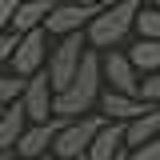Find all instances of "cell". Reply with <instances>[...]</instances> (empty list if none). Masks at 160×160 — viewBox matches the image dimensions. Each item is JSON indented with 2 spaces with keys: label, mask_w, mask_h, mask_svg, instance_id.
<instances>
[{
  "label": "cell",
  "mask_w": 160,
  "mask_h": 160,
  "mask_svg": "<svg viewBox=\"0 0 160 160\" xmlns=\"http://www.w3.org/2000/svg\"><path fill=\"white\" fill-rule=\"evenodd\" d=\"M100 84H104V80H100V56H96V52H84L76 76L52 96V116L76 120L80 112H88V108L96 104V96H100Z\"/></svg>",
  "instance_id": "cell-1"
},
{
  "label": "cell",
  "mask_w": 160,
  "mask_h": 160,
  "mask_svg": "<svg viewBox=\"0 0 160 160\" xmlns=\"http://www.w3.org/2000/svg\"><path fill=\"white\" fill-rule=\"evenodd\" d=\"M144 0H120V4H108V8H100L96 16L84 24V40L92 44V48H112L124 40V32L136 24V12Z\"/></svg>",
  "instance_id": "cell-2"
},
{
  "label": "cell",
  "mask_w": 160,
  "mask_h": 160,
  "mask_svg": "<svg viewBox=\"0 0 160 160\" xmlns=\"http://www.w3.org/2000/svg\"><path fill=\"white\" fill-rule=\"evenodd\" d=\"M100 124H104V116H76V120H64L60 132H56V140H52V156H56V160H80L84 152H88L92 136L100 132Z\"/></svg>",
  "instance_id": "cell-3"
},
{
  "label": "cell",
  "mask_w": 160,
  "mask_h": 160,
  "mask_svg": "<svg viewBox=\"0 0 160 160\" xmlns=\"http://www.w3.org/2000/svg\"><path fill=\"white\" fill-rule=\"evenodd\" d=\"M84 52H88V48H84V32H68V36H60V44L52 48V56H48V84H52V92H60L68 80L76 76Z\"/></svg>",
  "instance_id": "cell-4"
},
{
  "label": "cell",
  "mask_w": 160,
  "mask_h": 160,
  "mask_svg": "<svg viewBox=\"0 0 160 160\" xmlns=\"http://www.w3.org/2000/svg\"><path fill=\"white\" fill-rule=\"evenodd\" d=\"M44 56H48V32L44 28H32V32H24V36H16V48H12V76L28 80L32 72H40L44 68Z\"/></svg>",
  "instance_id": "cell-5"
},
{
  "label": "cell",
  "mask_w": 160,
  "mask_h": 160,
  "mask_svg": "<svg viewBox=\"0 0 160 160\" xmlns=\"http://www.w3.org/2000/svg\"><path fill=\"white\" fill-rule=\"evenodd\" d=\"M100 12V4L92 0H80V4H52V12L44 16V32H52V36H68V32H84V24Z\"/></svg>",
  "instance_id": "cell-6"
},
{
  "label": "cell",
  "mask_w": 160,
  "mask_h": 160,
  "mask_svg": "<svg viewBox=\"0 0 160 160\" xmlns=\"http://www.w3.org/2000/svg\"><path fill=\"white\" fill-rule=\"evenodd\" d=\"M60 124H64L60 116L44 120V124H24L20 140L12 144V156H24V160H48L52 140H56V132H60Z\"/></svg>",
  "instance_id": "cell-7"
},
{
  "label": "cell",
  "mask_w": 160,
  "mask_h": 160,
  "mask_svg": "<svg viewBox=\"0 0 160 160\" xmlns=\"http://www.w3.org/2000/svg\"><path fill=\"white\" fill-rule=\"evenodd\" d=\"M52 84H48V72H32V76L24 80V92H20V108H24V116L32 120V124H44V120H52Z\"/></svg>",
  "instance_id": "cell-8"
},
{
  "label": "cell",
  "mask_w": 160,
  "mask_h": 160,
  "mask_svg": "<svg viewBox=\"0 0 160 160\" xmlns=\"http://www.w3.org/2000/svg\"><path fill=\"white\" fill-rule=\"evenodd\" d=\"M100 80H108V88L124 92V96H136V88H140V76L132 68V60L124 52H112V48L100 56Z\"/></svg>",
  "instance_id": "cell-9"
},
{
  "label": "cell",
  "mask_w": 160,
  "mask_h": 160,
  "mask_svg": "<svg viewBox=\"0 0 160 160\" xmlns=\"http://www.w3.org/2000/svg\"><path fill=\"white\" fill-rule=\"evenodd\" d=\"M96 100H100L104 120H124V124H128V120H136V116H144V112L152 108V104H144L140 96H124V92H112V88H108V92H100Z\"/></svg>",
  "instance_id": "cell-10"
},
{
  "label": "cell",
  "mask_w": 160,
  "mask_h": 160,
  "mask_svg": "<svg viewBox=\"0 0 160 160\" xmlns=\"http://www.w3.org/2000/svg\"><path fill=\"white\" fill-rule=\"evenodd\" d=\"M120 148H124V120H104L100 132L92 136V144H88L84 160H112Z\"/></svg>",
  "instance_id": "cell-11"
},
{
  "label": "cell",
  "mask_w": 160,
  "mask_h": 160,
  "mask_svg": "<svg viewBox=\"0 0 160 160\" xmlns=\"http://www.w3.org/2000/svg\"><path fill=\"white\" fill-rule=\"evenodd\" d=\"M156 136H160V104H152L144 116L124 124V144L128 148H140V144H148V140H156Z\"/></svg>",
  "instance_id": "cell-12"
},
{
  "label": "cell",
  "mask_w": 160,
  "mask_h": 160,
  "mask_svg": "<svg viewBox=\"0 0 160 160\" xmlns=\"http://www.w3.org/2000/svg\"><path fill=\"white\" fill-rule=\"evenodd\" d=\"M52 12V0H20L16 12H12V32L16 36H24V32H32V28H40L44 24V16Z\"/></svg>",
  "instance_id": "cell-13"
},
{
  "label": "cell",
  "mask_w": 160,
  "mask_h": 160,
  "mask_svg": "<svg viewBox=\"0 0 160 160\" xmlns=\"http://www.w3.org/2000/svg\"><path fill=\"white\" fill-rule=\"evenodd\" d=\"M24 124H28V116H24L20 100H12L8 108H0V152H12V144L20 140Z\"/></svg>",
  "instance_id": "cell-14"
},
{
  "label": "cell",
  "mask_w": 160,
  "mask_h": 160,
  "mask_svg": "<svg viewBox=\"0 0 160 160\" xmlns=\"http://www.w3.org/2000/svg\"><path fill=\"white\" fill-rule=\"evenodd\" d=\"M124 56L132 60V68L136 72H160V40H140V44H132V52H124Z\"/></svg>",
  "instance_id": "cell-15"
},
{
  "label": "cell",
  "mask_w": 160,
  "mask_h": 160,
  "mask_svg": "<svg viewBox=\"0 0 160 160\" xmlns=\"http://www.w3.org/2000/svg\"><path fill=\"white\" fill-rule=\"evenodd\" d=\"M136 28H140V40H160V8H140Z\"/></svg>",
  "instance_id": "cell-16"
},
{
  "label": "cell",
  "mask_w": 160,
  "mask_h": 160,
  "mask_svg": "<svg viewBox=\"0 0 160 160\" xmlns=\"http://www.w3.org/2000/svg\"><path fill=\"white\" fill-rule=\"evenodd\" d=\"M20 92H24L20 76H0V108H8L12 100H20Z\"/></svg>",
  "instance_id": "cell-17"
},
{
  "label": "cell",
  "mask_w": 160,
  "mask_h": 160,
  "mask_svg": "<svg viewBox=\"0 0 160 160\" xmlns=\"http://www.w3.org/2000/svg\"><path fill=\"white\" fill-rule=\"evenodd\" d=\"M136 96L144 100V104H160V72H148V76L140 80Z\"/></svg>",
  "instance_id": "cell-18"
},
{
  "label": "cell",
  "mask_w": 160,
  "mask_h": 160,
  "mask_svg": "<svg viewBox=\"0 0 160 160\" xmlns=\"http://www.w3.org/2000/svg\"><path fill=\"white\" fill-rule=\"evenodd\" d=\"M128 160H160V136L148 140V144H140V148H132V152H128Z\"/></svg>",
  "instance_id": "cell-19"
},
{
  "label": "cell",
  "mask_w": 160,
  "mask_h": 160,
  "mask_svg": "<svg viewBox=\"0 0 160 160\" xmlns=\"http://www.w3.org/2000/svg\"><path fill=\"white\" fill-rule=\"evenodd\" d=\"M16 4H20V0H0V32L8 28V20H12V12H16Z\"/></svg>",
  "instance_id": "cell-20"
},
{
  "label": "cell",
  "mask_w": 160,
  "mask_h": 160,
  "mask_svg": "<svg viewBox=\"0 0 160 160\" xmlns=\"http://www.w3.org/2000/svg\"><path fill=\"white\" fill-rule=\"evenodd\" d=\"M12 48H16V32H0V60L12 56Z\"/></svg>",
  "instance_id": "cell-21"
},
{
  "label": "cell",
  "mask_w": 160,
  "mask_h": 160,
  "mask_svg": "<svg viewBox=\"0 0 160 160\" xmlns=\"http://www.w3.org/2000/svg\"><path fill=\"white\" fill-rule=\"evenodd\" d=\"M92 4H100V8H108V4H120V0H92Z\"/></svg>",
  "instance_id": "cell-22"
},
{
  "label": "cell",
  "mask_w": 160,
  "mask_h": 160,
  "mask_svg": "<svg viewBox=\"0 0 160 160\" xmlns=\"http://www.w3.org/2000/svg\"><path fill=\"white\" fill-rule=\"evenodd\" d=\"M112 160H128V152H124V148H120V152H116V156H112Z\"/></svg>",
  "instance_id": "cell-23"
},
{
  "label": "cell",
  "mask_w": 160,
  "mask_h": 160,
  "mask_svg": "<svg viewBox=\"0 0 160 160\" xmlns=\"http://www.w3.org/2000/svg\"><path fill=\"white\" fill-rule=\"evenodd\" d=\"M8 156H12V152H0V160H8Z\"/></svg>",
  "instance_id": "cell-24"
},
{
  "label": "cell",
  "mask_w": 160,
  "mask_h": 160,
  "mask_svg": "<svg viewBox=\"0 0 160 160\" xmlns=\"http://www.w3.org/2000/svg\"><path fill=\"white\" fill-rule=\"evenodd\" d=\"M148 4H152V8H160V0H148Z\"/></svg>",
  "instance_id": "cell-25"
},
{
  "label": "cell",
  "mask_w": 160,
  "mask_h": 160,
  "mask_svg": "<svg viewBox=\"0 0 160 160\" xmlns=\"http://www.w3.org/2000/svg\"><path fill=\"white\" fill-rule=\"evenodd\" d=\"M64 4H80V0H64Z\"/></svg>",
  "instance_id": "cell-26"
},
{
  "label": "cell",
  "mask_w": 160,
  "mask_h": 160,
  "mask_svg": "<svg viewBox=\"0 0 160 160\" xmlns=\"http://www.w3.org/2000/svg\"><path fill=\"white\" fill-rule=\"evenodd\" d=\"M80 160H84V156H80Z\"/></svg>",
  "instance_id": "cell-27"
}]
</instances>
